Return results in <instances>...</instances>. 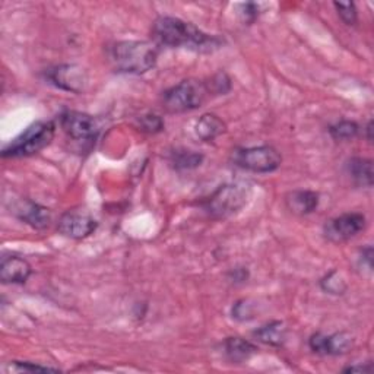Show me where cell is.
<instances>
[{
    "instance_id": "1",
    "label": "cell",
    "mask_w": 374,
    "mask_h": 374,
    "mask_svg": "<svg viewBox=\"0 0 374 374\" xmlns=\"http://www.w3.org/2000/svg\"><path fill=\"white\" fill-rule=\"evenodd\" d=\"M153 39L167 47H184L201 53H209L220 49L221 40L205 34L196 25L180 18L161 16L153 24Z\"/></svg>"
},
{
    "instance_id": "2",
    "label": "cell",
    "mask_w": 374,
    "mask_h": 374,
    "mask_svg": "<svg viewBox=\"0 0 374 374\" xmlns=\"http://www.w3.org/2000/svg\"><path fill=\"white\" fill-rule=\"evenodd\" d=\"M108 56L116 72L142 75L157 65L158 49L148 41H118Z\"/></svg>"
},
{
    "instance_id": "3",
    "label": "cell",
    "mask_w": 374,
    "mask_h": 374,
    "mask_svg": "<svg viewBox=\"0 0 374 374\" xmlns=\"http://www.w3.org/2000/svg\"><path fill=\"white\" fill-rule=\"evenodd\" d=\"M54 131L56 128L51 121L33 123L18 138H15L4 148L2 157L21 158V157H31V155L39 153L40 151H43L46 146L50 145V142L54 138Z\"/></svg>"
},
{
    "instance_id": "4",
    "label": "cell",
    "mask_w": 374,
    "mask_h": 374,
    "mask_svg": "<svg viewBox=\"0 0 374 374\" xmlns=\"http://www.w3.org/2000/svg\"><path fill=\"white\" fill-rule=\"evenodd\" d=\"M252 196L251 186L246 183H231L221 186L215 193H212L205 202V211L216 220L228 218L240 212Z\"/></svg>"
},
{
    "instance_id": "5",
    "label": "cell",
    "mask_w": 374,
    "mask_h": 374,
    "mask_svg": "<svg viewBox=\"0 0 374 374\" xmlns=\"http://www.w3.org/2000/svg\"><path fill=\"white\" fill-rule=\"evenodd\" d=\"M208 96L209 92L203 82L187 79L164 92L163 106L171 114H181L202 107Z\"/></svg>"
},
{
    "instance_id": "6",
    "label": "cell",
    "mask_w": 374,
    "mask_h": 374,
    "mask_svg": "<svg viewBox=\"0 0 374 374\" xmlns=\"http://www.w3.org/2000/svg\"><path fill=\"white\" fill-rule=\"evenodd\" d=\"M233 161L243 170L266 174L279 168L283 157L273 146L263 145L236 149L233 153Z\"/></svg>"
},
{
    "instance_id": "7",
    "label": "cell",
    "mask_w": 374,
    "mask_h": 374,
    "mask_svg": "<svg viewBox=\"0 0 374 374\" xmlns=\"http://www.w3.org/2000/svg\"><path fill=\"white\" fill-rule=\"evenodd\" d=\"M61 129L75 142L92 145L100 135L101 126L96 117L81 111H66L60 118Z\"/></svg>"
},
{
    "instance_id": "8",
    "label": "cell",
    "mask_w": 374,
    "mask_h": 374,
    "mask_svg": "<svg viewBox=\"0 0 374 374\" xmlns=\"http://www.w3.org/2000/svg\"><path fill=\"white\" fill-rule=\"evenodd\" d=\"M365 228V216L358 212L333 218L325 226V236L332 243H342L355 237Z\"/></svg>"
},
{
    "instance_id": "9",
    "label": "cell",
    "mask_w": 374,
    "mask_h": 374,
    "mask_svg": "<svg viewBox=\"0 0 374 374\" xmlns=\"http://www.w3.org/2000/svg\"><path fill=\"white\" fill-rule=\"evenodd\" d=\"M97 221L89 213L79 211H69L60 216L57 230L61 236L82 240L97 230Z\"/></svg>"
},
{
    "instance_id": "10",
    "label": "cell",
    "mask_w": 374,
    "mask_h": 374,
    "mask_svg": "<svg viewBox=\"0 0 374 374\" xmlns=\"http://www.w3.org/2000/svg\"><path fill=\"white\" fill-rule=\"evenodd\" d=\"M47 79L56 88L81 94L88 85L86 72L76 65H60L47 71Z\"/></svg>"
},
{
    "instance_id": "11",
    "label": "cell",
    "mask_w": 374,
    "mask_h": 374,
    "mask_svg": "<svg viewBox=\"0 0 374 374\" xmlns=\"http://www.w3.org/2000/svg\"><path fill=\"white\" fill-rule=\"evenodd\" d=\"M308 345L311 351L320 355H342L351 350L353 338L345 332H339L333 335L315 333L308 339Z\"/></svg>"
},
{
    "instance_id": "12",
    "label": "cell",
    "mask_w": 374,
    "mask_h": 374,
    "mask_svg": "<svg viewBox=\"0 0 374 374\" xmlns=\"http://www.w3.org/2000/svg\"><path fill=\"white\" fill-rule=\"evenodd\" d=\"M16 215L21 221L36 230H43L51 223V211L31 201L19 202L16 206Z\"/></svg>"
},
{
    "instance_id": "13",
    "label": "cell",
    "mask_w": 374,
    "mask_h": 374,
    "mask_svg": "<svg viewBox=\"0 0 374 374\" xmlns=\"http://www.w3.org/2000/svg\"><path fill=\"white\" fill-rule=\"evenodd\" d=\"M31 275V265L18 256L2 259L0 265V279L4 284H24Z\"/></svg>"
},
{
    "instance_id": "14",
    "label": "cell",
    "mask_w": 374,
    "mask_h": 374,
    "mask_svg": "<svg viewBox=\"0 0 374 374\" xmlns=\"http://www.w3.org/2000/svg\"><path fill=\"white\" fill-rule=\"evenodd\" d=\"M320 203V196L311 191H294L287 195L285 205L295 215H308L315 212Z\"/></svg>"
},
{
    "instance_id": "15",
    "label": "cell",
    "mask_w": 374,
    "mask_h": 374,
    "mask_svg": "<svg viewBox=\"0 0 374 374\" xmlns=\"http://www.w3.org/2000/svg\"><path fill=\"white\" fill-rule=\"evenodd\" d=\"M226 355L231 363L240 364L247 361L253 354H256L258 348L243 338H227L224 342Z\"/></svg>"
},
{
    "instance_id": "16",
    "label": "cell",
    "mask_w": 374,
    "mask_h": 374,
    "mask_svg": "<svg viewBox=\"0 0 374 374\" xmlns=\"http://www.w3.org/2000/svg\"><path fill=\"white\" fill-rule=\"evenodd\" d=\"M195 132L202 141H213L226 132V124L215 114H205L198 120Z\"/></svg>"
},
{
    "instance_id": "17",
    "label": "cell",
    "mask_w": 374,
    "mask_h": 374,
    "mask_svg": "<svg viewBox=\"0 0 374 374\" xmlns=\"http://www.w3.org/2000/svg\"><path fill=\"white\" fill-rule=\"evenodd\" d=\"M255 336L266 345L280 347L287 339V328L283 322H271L255 332Z\"/></svg>"
},
{
    "instance_id": "18",
    "label": "cell",
    "mask_w": 374,
    "mask_h": 374,
    "mask_svg": "<svg viewBox=\"0 0 374 374\" xmlns=\"http://www.w3.org/2000/svg\"><path fill=\"white\" fill-rule=\"evenodd\" d=\"M348 174L351 178L363 186V187H371L373 186V163L365 158H353L348 166Z\"/></svg>"
},
{
    "instance_id": "19",
    "label": "cell",
    "mask_w": 374,
    "mask_h": 374,
    "mask_svg": "<svg viewBox=\"0 0 374 374\" xmlns=\"http://www.w3.org/2000/svg\"><path fill=\"white\" fill-rule=\"evenodd\" d=\"M171 164L177 170H192L202 164L203 155L195 151H187V149H176L171 152L170 157Z\"/></svg>"
},
{
    "instance_id": "20",
    "label": "cell",
    "mask_w": 374,
    "mask_h": 374,
    "mask_svg": "<svg viewBox=\"0 0 374 374\" xmlns=\"http://www.w3.org/2000/svg\"><path fill=\"white\" fill-rule=\"evenodd\" d=\"M360 132L358 124L355 121L342 120L330 128V135L336 141H350L354 139Z\"/></svg>"
},
{
    "instance_id": "21",
    "label": "cell",
    "mask_w": 374,
    "mask_h": 374,
    "mask_svg": "<svg viewBox=\"0 0 374 374\" xmlns=\"http://www.w3.org/2000/svg\"><path fill=\"white\" fill-rule=\"evenodd\" d=\"M206 89L209 94H216V96H224V94L230 92L231 89V79L228 78L227 74L220 72L215 76L211 78L209 82L205 84Z\"/></svg>"
},
{
    "instance_id": "22",
    "label": "cell",
    "mask_w": 374,
    "mask_h": 374,
    "mask_svg": "<svg viewBox=\"0 0 374 374\" xmlns=\"http://www.w3.org/2000/svg\"><path fill=\"white\" fill-rule=\"evenodd\" d=\"M322 288L329 293V294H335V295H339V294H344V291L347 290V285L344 280H342L338 275V272H330L326 278H323L322 280Z\"/></svg>"
},
{
    "instance_id": "23",
    "label": "cell",
    "mask_w": 374,
    "mask_h": 374,
    "mask_svg": "<svg viewBox=\"0 0 374 374\" xmlns=\"http://www.w3.org/2000/svg\"><path fill=\"white\" fill-rule=\"evenodd\" d=\"M237 8H238V15L241 16L243 22H247V24L255 22L259 18V15L262 14V11H261L262 5L261 4H252V2L251 4H240Z\"/></svg>"
},
{
    "instance_id": "24",
    "label": "cell",
    "mask_w": 374,
    "mask_h": 374,
    "mask_svg": "<svg viewBox=\"0 0 374 374\" xmlns=\"http://www.w3.org/2000/svg\"><path fill=\"white\" fill-rule=\"evenodd\" d=\"M338 15L340 16V19L344 21L347 25H355L358 15H357V8L354 4H333Z\"/></svg>"
},
{
    "instance_id": "25",
    "label": "cell",
    "mask_w": 374,
    "mask_h": 374,
    "mask_svg": "<svg viewBox=\"0 0 374 374\" xmlns=\"http://www.w3.org/2000/svg\"><path fill=\"white\" fill-rule=\"evenodd\" d=\"M141 128H142V131H145L148 133H158L164 129V121H163L161 117L155 116V114L143 116L141 118Z\"/></svg>"
},
{
    "instance_id": "26",
    "label": "cell",
    "mask_w": 374,
    "mask_h": 374,
    "mask_svg": "<svg viewBox=\"0 0 374 374\" xmlns=\"http://www.w3.org/2000/svg\"><path fill=\"white\" fill-rule=\"evenodd\" d=\"M233 318L241 322L253 319V305L248 304V301L246 300L237 301L233 307Z\"/></svg>"
},
{
    "instance_id": "27",
    "label": "cell",
    "mask_w": 374,
    "mask_h": 374,
    "mask_svg": "<svg viewBox=\"0 0 374 374\" xmlns=\"http://www.w3.org/2000/svg\"><path fill=\"white\" fill-rule=\"evenodd\" d=\"M9 370L11 371H59L54 367H44V365H39V364H33V363H22V361H14L9 364Z\"/></svg>"
},
{
    "instance_id": "28",
    "label": "cell",
    "mask_w": 374,
    "mask_h": 374,
    "mask_svg": "<svg viewBox=\"0 0 374 374\" xmlns=\"http://www.w3.org/2000/svg\"><path fill=\"white\" fill-rule=\"evenodd\" d=\"M345 373H354V371H363V373H368L371 371V365H351L344 368Z\"/></svg>"
},
{
    "instance_id": "29",
    "label": "cell",
    "mask_w": 374,
    "mask_h": 374,
    "mask_svg": "<svg viewBox=\"0 0 374 374\" xmlns=\"http://www.w3.org/2000/svg\"><path fill=\"white\" fill-rule=\"evenodd\" d=\"M365 132H367V139L371 142V139H373V136H371V132H373V121H371V120H370L368 124H367Z\"/></svg>"
}]
</instances>
